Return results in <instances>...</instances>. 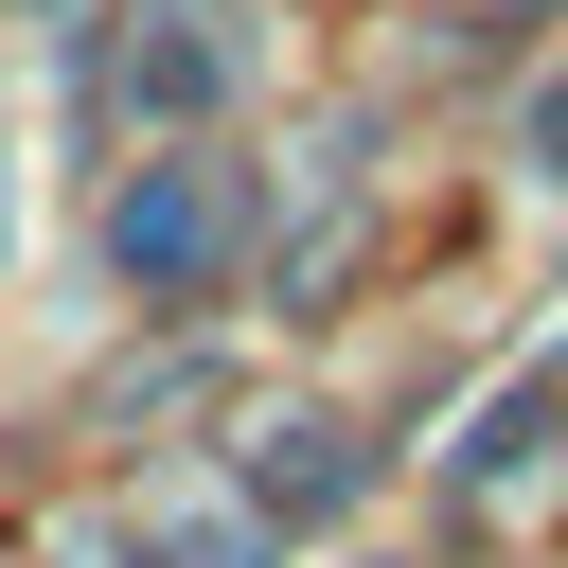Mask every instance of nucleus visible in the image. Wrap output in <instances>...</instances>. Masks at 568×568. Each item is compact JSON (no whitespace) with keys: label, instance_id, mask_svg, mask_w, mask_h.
I'll return each mask as SVG.
<instances>
[{"label":"nucleus","instance_id":"nucleus-1","mask_svg":"<svg viewBox=\"0 0 568 568\" xmlns=\"http://www.w3.org/2000/svg\"><path fill=\"white\" fill-rule=\"evenodd\" d=\"M106 248H124V284H195V266H213V195H195V178L160 160V178H142V195L106 213Z\"/></svg>","mask_w":568,"mask_h":568}]
</instances>
